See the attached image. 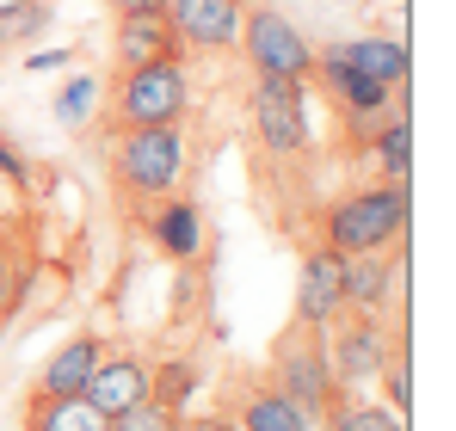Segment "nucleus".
I'll list each match as a JSON object with an SVG mask.
<instances>
[{
    "label": "nucleus",
    "mask_w": 456,
    "mask_h": 431,
    "mask_svg": "<svg viewBox=\"0 0 456 431\" xmlns=\"http://www.w3.org/2000/svg\"><path fill=\"white\" fill-rule=\"evenodd\" d=\"M25 431H111V419L86 401V394H37Z\"/></svg>",
    "instance_id": "nucleus-17"
},
{
    "label": "nucleus",
    "mask_w": 456,
    "mask_h": 431,
    "mask_svg": "<svg viewBox=\"0 0 456 431\" xmlns=\"http://www.w3.org/2000/svg\"><path fill=\"white\" fill-rule=\"evenodd\" d=\"M44 19H50V6H44V0H25V6L0 12V50H6V44H31V37L44 31Z\"/></svg>",
    "instance_id": "nucleus-22"
},
{
    "label": "nucleus",
    "mask_w": 456,
    "mask_h": 431,
    "mask_svg": "<svg viewBox=\"0 0 456 431\" xmlns=\"http://www.w3.org/2000/svg\"><path fill=\"white\" fill-rule=\"evenodd\" d=\"M388 394H395V413H407V394H413V382H407V363H388Z\"/></svg>",
    "instance_id": "nucleus-26"
},
{
    "label": "nucleus",
    "mask_w": 456,
    "mask_h": 431,
    "mask_svg": "<svg viewBox=\"0 0 456 431\" xmlns=\"http://www.w3.org/2000/svg\"><path fill=\"white\" fill-rule=\"evenodd\" d=\"M105 6H111V12H154L160 0H105Z\"/></svg>",
    "instance_id": "nucleus-28"
},
{
    "label": "nucleus",
    "mask_w": 456,
    "mask_h": 431,
    "mask_svg": "<svg viewBox=\"0 0 456 431\" xmlns=\"http://www.w3.org/2000/svg\"><path fill=\"white\" fill-rule=\"evenodd\" d=\"M154 247L167 253V259H179V265H191V259H204V247H210V228H204V210L191 204V198H167L149 222Z\"/></svg>",
    "instance_id": "nucleus-12"
},
{
    "label": "nucleus",
    "mask_w": 456,
    "mask_h": 431,
    "mask_svg": "<svg viewBox=\"0 0 456 431\" xmlns=\"http://www.w3.org/2000/svg\"><path fill=\"white\" fill-rule=\"evenodd\" d=\"M327 56H339L346 69H358L364 80L382 86H407V44L401 37H346V44H327Z\"/></svg>",
    "instance_id": "nucleus-14"
},
{
    "label": "nucleus",
    "mask_w": 456,
    "mask_h": 431,
    "mask_svg": "<svg viewBox=\"0 0 456 431\" xmlns=\"http://www.w3.org/2000/svg\"><path fill=\"white\" fill-rule=\"evenodd\" d=\"M12 6H25V0H0V12H12Z\"/></svg>",
    "instance_id": "nucleus-30"
},
{
    "label": "nucleus",
    "mask_w": 456,
    "mask_h": 431,
    "mask_svg": "<svg viewBox=\"0 0 456 431\" xmlns=\"http://www.w3.org/2000/svg\"><path fill=\"white\" fill-rule=\"evenodd\" d=\"M118 179L136 198H173L185 179V136L173 124L154 130H124L118 136Z\"/></svg>",
    "instance_id": "nucleus-4"
},
{
    "label": "nucleus",
    "mask_w": 456,
    "mask_h": 431,
    "mask_svg": "<svg viewBox=\"0 0 456 431\" xmlns=\"http://www.w3.org/2000/svg\"><path fill=\"white\" fill-rule=\"evenodd\" d=\"M240 6H253V0H240Z\"/></svg>",
    "instance_id": "nucleus-31"
},
{
    "label": "nucleus",
    "mask_w": 456,
    "mask_h": 431,
    "mask_svg": "<svg viewBox=\"0 0 456 431\" xmlns=\"http://www.w3.org/2000/svg\"><path fill=\"white\" fill-rule=\"evenodd\" d=\"M173 431H234L228 419H185V426H173Z\"/></svg>",
    "instance_id": "nucleus-29"
},
{
    "label": "nucleus",
    "mask_w": 456,
    "mask_h": 431,
    "mask_svg": "<svg viewBox=\"0 0 456 431\" xmlns=\"http://www.w3.org/2000/svg\"><path fill=\"white\" fill-rule=\"evenodd\" d=\"M198 382H204V370L191 358H167V363H154V401H167L173 413H185V401L198 394Z\"/></svg>",
    "instance_id": "nucleus-19"
},
{
    "label": "nucleus",
    "mask_w": 456,
    "mask_h": 431,
    "mask_svg": "<svg viewBox=\"0 0 456 431\" xmlns=\"http://www.w3.org/2000/svg\"><path fill=\"white\" fill-rule=\"evenodd\" d=\"M99 358H105V346L93 339V333H75L56 358L44 363V376H37V394H80L86 388V376L99 370Z\"/></svg>",
    "instance_id": "nucleus-16"
},
{
    "label": "nucleus",
    "mask_w": 456,
    "mask_h": 431,
    "mask_svg": "<svg viewBox=\"0 0 456 431\" xmlns=\"http://www.w3.org/2000/svg\"><path fill=\"white\" fill-rule=\"evenodd\" d=\"M321 247L333 253H388L401 234H407V185H370V191H352L339 198L327 222H321Z\"/></svg>",
    "instance_id": "nucleus-1"
},
{
    "label": "nucleus",
    "mask_w": 456,
    "mask_h": 431,
    "mask_svg": "<svg viewBox=\"0 0 456 431\" xmlns=\"http://www.w3.org/2000/svg\"><path fill=\"white\" fill-rule=\"evenodd\" d=\"M191 111V80L179 56H160L142 69H118V93H111V118L118 130H154V124H185Z\"/></svg>",
    "instance_id": "nucleus-2"
},
{
    "label": "nucleus",
    "mask_w": 456,
    "mask_h": 431,
    "mask_svg": "<svg viewBox=\"0 0 456 431\" xmlns=\"http://www.w3.org/2000/svg\"><path fill=\"white\" fill-rule=\"evenodd\" d=\"M377 160L388 173V185H407V173H413V124H407V111H395L377 130Z\"/></svg>",
    "instance_id": "nucleus-18"
},
{
    "label": "nucleus",
    "mask_w": 456,
    "mask_h": 431,
    "mask_svg": "<svg viewBox=\"0 0 456 431\" xmlns=\"http://www.w3.org/2000/svg\"><path fill=\"white\" fill-rule=\"evenodd\" d=\"M253 136L265 154H278V160H290V154H303L314 142V130H308V105H303V80H278V74H253Z\"/></svg>",
    "instance_id": "nucleus-5"
},
{
    "label": "nucleus",
    "mask_w": 456,
    "mask_h": 431,
    "mask_svg": "<svg viewBox=\"0 0 456 431\" xmlns=\"http://www.w3.org/2000/svg\"><path fill=\"white\" fill-rule=\"evenodd\" d=\"M179 426V413L167 407V401H136V407H124V413H111V431H173Z\"/></svg>",
    "instance_id": "nucleus-21"
},
{
    "label": "nucleus",
    "mask_w": 456,
    "mask_h": 431,
    "mask_svg": "<svg viewBox=\"0 0 456 431\" xmlns=\"http://www.w3.org/2000/svg\"><path fill=\"white\" fill-rule=\"evenodd\" d=\"M62 62H69V50H31V56H25L31 74H50V69H62Z\"/></svg>",
    "instance_id": "nucleus-27"
},
{
    "label": "nucleus",
    "mask_w": 456,
    "mask_h": 431,
    "mask_svg": "<svg viewBox=\"0 0 456 431\" xmlns=\"http://www.w3.org/2000/svg\"><path fill=\"white\" fill-rule=\"evenodd\" d=\"M111 50H118V69H142V62H160V56H179V37H173L160 6L154 12H118Z\"/></svg>",
    "instance_id": "nucleus-11"
},
{
    "label": "nucleus",
    "mask_w": 456,
    "mask_h": 431,
    "mask_svg": "<svg viewBox=\"0 0 456 431\" xmlns=\"http://www.w3.org/2000/svg\"><path fill=\"white\" fill-rule=\"evenodd\" d=\"M327 363H333V382H370L388 363V333H382V314H358L352 327L333 333L327 346Z\"/></svg>",
    "instance_id": "nucleus-10"
},
{
    "label": "nucleus",
    "mask_w": 456,
    "mask_h": 431,
    "mask_svg": "<svg viewBox=\"0 0 456 431\" xmlns=\"http://www.w3.org/2000/svg\"><path fill=\"white\" fill-rule=\"evenodd\" d=\"M339 314H346V253L314 247L303 259V278H297V327L333 333Z\"/></svg>",
    "instance_id": "nucleus-7"
},
{
    "label": "nucleus",
    "mask_w": 456,
    "mask_h": 431,
    "mask_svg": "<svg viewBox=\"0 0 456 431\" xmlns=\"http://www.w3.org/2000/svg\"><path fill=\"white\" fill-rule=\"evenodd\" d=\"M93 105H99V80H86V74H80V80H69V86L56 93V118H62V124H80Z\"/></svg>",
    "instance_id": "nucleus-23"
},
{
    "label": "nucleus",
    "mask_w": 456,
    "mask_h": 431,
    "mask_svg": "<svg viewBox=\"0 0 456 431\" xmlns=\"http://www.w3.org/2000/svg\"><path fill=\"white\" fill-rule=\"evenodd\" d=\"M12 308H19V272H12V265L0 259V321H6Z\"/></svg>",
    "instance_id": "nucleus-25"
},
{
    "label": "nucleus",
    "mask_w": 456,
    "mask_h": 431,
    "mask_svg": "<svg viewBox=\"0 0 456 431\" xmlns=\"http://www.w3.org/2000/svg\"><path fill=\"white\" fill-rule=\"evenodd\" d=\"M80 394L111 419V413H124V407H136V401H149V394H154V363H142L136 352L99 358V370L86 376V388H80Z\"/></svg>",
    "instance_id": "nucleus-9"
},
{
    "label": "nucleus",
    "mask_w": 456,
    "mask_h": 431,
    "mask_svg": "<svg viewBox=\"0 0 456 431\" xmlns=\"http://www.w3.org/2000/svg\"><path fill=\"white\" fill-rule=\"evenodd\" d=\"M160 12L185 50H234L240 19H247L240 0H160Z\"/></svg>",
    "instance_id": "nucleus-8"
},
{
    "label": "nucleus",
    "mask_w": 456,
    "mask_h": 431,
    "mask_svg": "<svg viewBox=\"0 0 456 431\" xmlns=\"http://www.w3.org/2000/svg\"><path fill=\"white\" fill-rule=\"evenodd\" d=\"M314 426L321 419L308 407H297L284 388H253L240 401V419H234V431H314Z\"/></svg>",
    "instance_id": "nucleus-15"
},
{
    "label": "nucleus",
    "mask_w": 456,
    "mask_h": 431,
    "mask_svg": "<svg viewBox=\"0 0 456 431\" xmlns=\"http://www.w3.org/2000/svg\"><path fill=\"white\" fill-rule=\"evenodd\" d=\"M327 426L333 431H407L401 413H382L370 401H333V407H327Z\"/></svg>",
    "instance_id": "nucleus-20"
},
{
    "label": "nucleus",
    "mask_w": 456,
    "mask_h": 431,
    "mask_svg": "<svg viewBox=\"0 0 456 431\" xmlns=\"http://www.w3.org/2000/svg\"><path fill=\"white\" fill-rule=\"evenodd\" d=\"M401 289V265L382 253H352L346 259V308L352 314H382Z\"/></svg>",
    "instance_id": "nucleus-13"
},
{
    "label": "nucleus",
    "mask_w": 456,
    "mask_h": 431,
    "mask_svg": "<svg viewBox=\"0 0 456 431\" xmlns=\"http://www.w3.org/2000/svg\"><path fill=\"white\" fill-rule=\"evenodd\" d=\"M272 388H284L297 407H308L314 419H327V407L339 401V382H333V363H327V333L290 327L272 346Z\"/></svg>",
    "instance_id": "nucleus-3"
},
{
    "label": "nucleus",
    "mask_w": 456,
    "mask_h": 431,
    "mask_svg": "<svg viewBox=\"0 0 456 431\" xmlns=\"http://www.w3.org/2000/svg\"><path fill=\"white\" fill-rule=\"evenodd\" d=\"M0 179H12V185H31V160L19 154V148L0 142Z\"/></svg>",
    "instance_id": "nucleus-24"
},
{
    "label": "nucleus",
    "mask_w": 456,
    "mask_h": 431,
    "mask_svg": "<svg viewBox=\"0 0 456 431\" xmlns=\"http://www.w3.org/2000/svg\"><path fill=\"white\" fill-rule=\"evenodd\" d=\"M240 50H247L253 74H278V80H308V74H314L308 37L284 12H272V6H253V12L240 19Z\"/></svg>",
    "instance_id": "nucleus-6"
}]
</instances>
